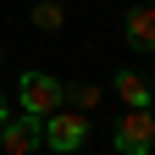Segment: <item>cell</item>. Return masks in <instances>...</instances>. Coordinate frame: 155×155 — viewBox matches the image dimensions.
I'll use <instances>...</instances> for the list:
<instances>
[{
    "label": "cell",
    "instance_id": "obj_1",
    "mask_svg": "<svg viewBox=\"0 0 155 155\" xmlns=\"http://www.w3.org/2000/svg\"><path fill=\"white\" fill-rule=\"evenodd\" d=\"M17 100H22V111H28V116H50V111H61L67 89L55 83L50 72H22V83H17Z\"/></svg>",
    "mask_w": 155,
    "mask_h": 155
},
{
    "label": "cell",
    "instance_id": "obj_2",
    "mask_svg": "<svg viewBox=\"0 0 155 155\" xmlns=\"http://www.w3.org/2000/svg\"><path fill=\"white\" fill-rule=\"evenodd\" d=\"M111 144L122 150V155H155V116L127 105V116H116V133H111Z\"/></svg>",
    "mask_w": 155,
    "mask_h": 155
},
{
    "label": "cell",
    "instance_id": "obj_3",
    "mask_svg": "<svg viewBox=\"0 0 155 155\" xmlns=\"http://www.w3.org/2000/svg\"><path fill=\"white\" fill-rule=\"evenodd\" d=\"M83 139H89V116H83V111H50V116H45V144H50V150L78 155Z\"/></svg>",
    "mask_w": 155,
    "mask_h": 155
},
{
    "label": "cell",
    "instance_id": "obj_4",
    "mask_svg": "<svg viewBox=\"0 0 155 155\" xmlns=\"http://www.w3.org/2000/svg\"><path fill=\"white\" fill-rule=\"evenodd\" d=\"M0 144H6V155H33L39 144H45V116H6L0 122Z\"/></svg>",
    "mask_w": 155,
    "mask_h": 155
},
{
    "label": "cell",
    "instance_id": "obj_5",
    "mask_svg": "<svg viewBox=\"0 0 155 155\" xmlns=\"http://www.w3.org/2000/svg\"><path fill=\"white\" fill-rule=\"evenodd\" d=\"M127 45L133 50H155V6H150V0L127 11Z\"/></svg>",
    "mask_w": 155,
    "mask_h": 155
},
{
    "label": "cell",
    "instance_id": "obj_6",
    "mask_svg": "<svg viewBox=\"0 0 155 155\" xmlns=\"http://www.w3.org/2000/svg\"><path fill=\"white\" fill-rule=\"evenodd\" d=\"M116 94H122V105L150 111V83H144V72H116Z\"/></svg>",
    "mask_w": 155,
    "mask_h": 155
},
{
    "label": "cell",
    "instance_id": "obj_7",
    "mask_svg": "<svg viewBox=\"0 0 155 155\" xmlns=\"http://www.w3.org/2000/svg\"><path fill=\"white\" fill-rule=\"evenodd\" d=\"M61 22H67V11L55 6V0H39V6H33V28H45V33H55Z\"/></svg>",
    "mask_w": 155,
    "mask_h": 155
},
{
    "label": "cell",
    "instance_id": "obj_8",
    "mask_svg": "<svg viewBox=\"0 0 155 155\" xmlns=\"http://www.w3.org/2000/svg\"><path fill=\"white\" fill-rule=\"evenodd\" d=\"M67 100H72V111H94V105H100V89H94V83H78V89H67Z\"/></svg>",
    "mask_w": 155,
    "mask_h": 155
},
{
    "label": "cell",
    "instance_id": "obj_9",
    "mask_svg": "<svg viewBox=\"0 0 155 155\" xmlns=\"http://www.w3.org/2000/svg\"><path fill=\"white\" fill-rule=\"evenodd\" d=\"M0 122H6V100H0Z\"/></svg>",
    "mask_w": 155,
    "mask_h": 155
},
{
    "label": "cell",
    "instance_id": "obj_10",
    "mask_svg": "<svg viewBox=\"0 0 155 155\" xmlns=\"http://www.w3.org/2000/svg\"><path fill=\"white\" fill-rule=\"evenodd\" d=\"M150 116H155V100H150Z\"/></svg>",
    "mask_w": 155,
    "mask_h": 155
},
{
    "label": "cell",
    "instance_id": "obj_11",
    "mask_svg": "<svg viewBox=\"0 0 155 155\" xmlns=\"http://www.w3.org/2000/svg\"><path fill=\"white\" fill-rule=\"evenodd\" d=\"M0 61H6V50H0Z\"/></svg>",
    "mask_w": 155,
    "mask_h": 155
},
{
    "label": "cell",
    "instance_id": "obj_12",
    "mask_svg": "<svg viewBox=\"0 0 155 155\" xmlns=\"http://www.w3.org/2000/svg\"><path fill=\"white\" fill-rule=\"evenodd\" d=\"M150 6H155V0H150Z\"/></svg>",
    "mask_w": 155,
    "mask_h": 155
}]
</instances>
